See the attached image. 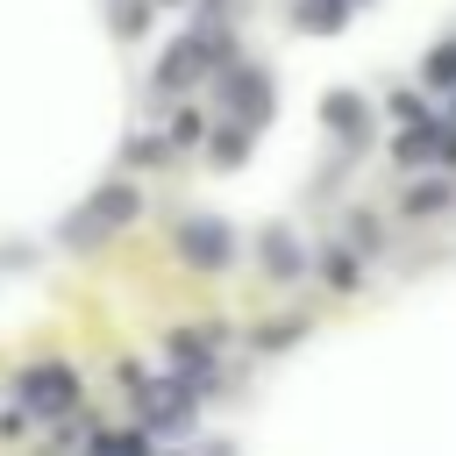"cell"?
Segmentation results:
<instances>
[{
	"mask_svg": "<svg viewBox=\"0 0 456 456\" xmlns=\"http://www.w3.org/2000/svg\"><path fill=\"white\" fill-rule=\"evenodd\" d=\"M142 406H150V420H157V428H171V435L192 420V399H185V385H157V392H142Z\"/></svg>",
	"mask_w": 456,
	"mask_h": 456,
	"instance_id": "cell-7",
	"label": "cell"
},
{
	"mask_svg": "<svg viewBox=\"0 0 456 456\" xmlns=\"http://www.w3.org/2000/svg\"><path fill=\"white\" fill-rule=\"evenodd\" d=\"M221 93H228V114H235L242 128H264V114H271V78H264L256 64H235V57H228Z\"/></svg>",
	"mask_w": 456,
	"mask_h": 456,
	"instance_id": "cell-1",
	"label": "cell"
},
{
	"mask_svg": "<svg viewBox=\"0 0 456 456\" xmlns=\"http://www.w3.org/2000/svg\"><path fill=\"white\" fill-rule=\"evenodd\" d=\"M207 349H214V335H207V328H185V335H171V342H164V356H171L185 378H207Z\"/></svg>",
	"mask_w": 456,
	"mask_h": 456,
	"instance_id": "cell-6",
	"label": "cell"
},
{
	"mask_svg": "<svg viewBox=\"0 0 456 456\" xmlns=\"http://www.w3.org/2000/svg\"><path fill=\"white\" fill-rule=\"evenodd\" d=\"M21 406H28V413H71V406H78V378H71L64 363H36V370L21 378Z\"/></svg>",
	"mask_w": 456,
	"mask_h": 456,
	"instance_id": "cell-3",
	"label": "cell"
},
{
	"mask_svg": "<svg viewBox=\"0 0 456 456\" xmlns=\"http://www.w3.org/2000/svg\"><path fill=\"white\" fill-rule=\"evenodd\" d=\"M392 114H399V128H413V121H428V107H420L413 93H392Z\"/></svg>",
	"mask_w": 456,
	"mask_h": 456,
	"instance_id": "cell-14",
	"label": "cell"
},
{
	"mask_svg": "<svg viewBox=\"0 0 456 456\" xmlns=\"http://www.w3.org/2000/svg\"><path fill=\"white\" fill-rule=\"evenodd\" d=\"M242 150H249V128H242V121H235V128H221V135H214V157H221V164H235V157H242Z\"/></svg>",
	"mask_w": 456,
	"mask_h": 456,
	"instance_id": "cell-12",
	"label": "cell"
},
{
	"mask_svg": "<svg viewBox=\"0 0 456 456\" xmlns=\"http://www.w3.org/2000/svg\"><path fill=\"white\" fill-rule=\"evenodd\" d=\"M121 221H135V192H128V185H100V192L71 214V228H64V235H71V242H93V235L121 228Z\"/></svg>",
	"mask_w": 456,
	"mask_h": 456,
	"instance_id": "cell-2",
	"label": "cell"
},
{
	"mask_svg": "<svg viewBox=\"0 0 456 456\" xmlns=\"http://www.w3.org/2000/svg\"><path fill=\"white\" fill-rule=\"evenodd\" d=\"M264 271H271V278H292V271H299V242H292V235H264Z\"/></svg>",
	"mask_w": 456,
	"mask_h": 456,
	"instance_id": "cell-9",
	"label": "cell"
},
{
	"mask_svg": "<svg viewBox=\"0 0 456 456\" xmlns=\"http://www.w3.org/2000/svg\"><path fill=\"white\" fill-rule=\"evenodd\" d=\"M178 256L200 264V271H221V264L235 256V235H228L221 221H185V228H178Z\"/></svg>",
	"mask_w": 456,
	"mask_h": 456,
	"instance_id": "cell-4",
	"label": "cell"
},
{
	"mask_svg": "<svg viewBox=\"0 0 456 456\" xmlns=\"http://www.w3.org/2000/svg\"><path fill=\"white\" fill-rule=\"evenodd\" d=\"M328 128H335V135L356 150V142L370 135V107H363L356 93H328Z\"/></svg>",
	"mask_w": 456,
	"mask_h": 456,
	"instance_id": "cell-5",
	"label": "cell"
},
{
	"mask_svg": "<svg viewBox=\"0 0 456 456\" xmlns=\"http://www.w3.org/2000/svg\"><path fill=\"white\" fill-rule=\"evenodd\" d=\"M428 78H435V86H456V43H435V57H428Z\"/></svg>",
	"mask_w": 456,
	"mask_h": 456,
	"instance_id": "cell-13",
	"label": "cell"
},
{
	"mask_svg": "<svg viewBox=\"0 0 456 456\" xmlns=\"http://www.w3.org/2000/svg\"><path fill=\"white\" fill-rule=\"evenodd\" d=\"M100 456H142V435H107Z\"/></svg>",
	"mask_w": 456,
	"mask_h": 456,
	"instance_id": "cell-15",
	"label": "cell"
},
{
	"mask_svg": "<svg viewBox=\"0 0 456 456\" xmlns=\"http://www.w3.org/2000/svg\"><path fill=\"white\" fill-rule=\"evenodd\" d=\"M142 14H150V7H142V0H128V7L114 14V28H121V36H135V28H142Z\"/></svg>",
	"mask_w": 456,
	"mask_h": 456,
	"instance_id": "cell-16",
	"label": "cell"
},
{
	"mask_svg": "<svg viewBox=\"0 0 456 456\" xmlns=\"http://www.w3.org/2000/svg\"><path fill=\"white\" fill-rule=\"evenodd\" d=\"M399 157H406V164L435 157V128H428V121H413V128H406V142H399Z\"/></svg>",
	"mask_w": 456,
	"mask_h": 456,
	"instance_id": "cell-11",
	"label": "cell"
},
{
	"mask_svg": "<svg viewBox=\"0 0 456 456\" xmlns=\"http://www.w3.org/2000/svg\"><path fill=\"white\" fill-rule=\"evenodd\" d=\"M321 278H328L335 292H349V285H356V256H342V249H328V256H321Z\"/></svg>",
	"mask_w": 456,
	"mask_h": 456,
	"instance_id": "cell-10",
	"label": "cell"
},
{
	"mask_svg": "<svg viewBox=\"0 0 456 456\" xmlns=\"http://www.w3.org/2000/svg\"><path fill=\"white\" fill-rule=\"evenodd\" d=\"M342 14H349V0H299V7H292V21H299L306 36H328V28H342Z\"/></svg>",
	"mask_w": 456,
	"mask_h": 456,
	"instance_id": "cell-8",
	"label": "cell"
}]
</instances>
